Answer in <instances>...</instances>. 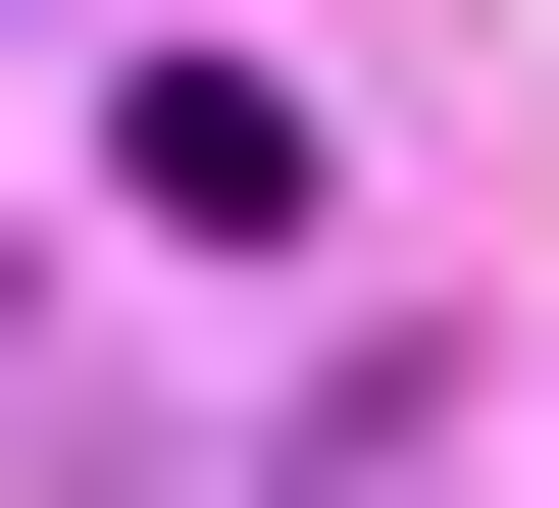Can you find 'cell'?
Instances as JSON below:
<instances>
[{
  "mask_svg": "<svg viewBox=\"0 0 559 508\" xmlns=\"http://www.w3.org/2000/svg\"><path fill=\"white\" fill-rule=\"evenodd\" d=\"M306 508H407V458H306Z\"/></svg>",
  "mask_w": 559,
  "mask_h": 508,
  "instance_id": "6da1fadb",
  "label": "cell"
}]
</instances>
